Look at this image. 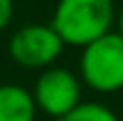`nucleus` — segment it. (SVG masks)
<instances>
[{
    "label": "nucleus",
    "instance_id": "obj_5",
    "mask_svg": "<svg viewBox=\"0 0 123 121\" xmlns=\"http://www.w3.org/2000/svg\"><path fill=\"white\" fill-rule=\"evenodd\" d=\"M34 98L30 89L16 82H0V121H37Z\"/></svg>",
    "mask_w": 123,
    "mask_h": 121
},
{
    "label": "nucleus",
    "instance_id": "obj_3",
    "mask_svg": "<svg viewBox=\"0 0 123 121\" xmlns=\"http://www.w3.org/2000/svg\"><path fill=\"white\" fill-rule=\"evenodd\" d=\"M82 91H84V85L78 73L55 64L46 71H39L30 94L41 114H46L55 121H62L78 105L84 103Z\"/></svg>",
    "mask_w": 123,
    "mask_h": 121
},
{
    "label": "nucleus",
    "instance_id": "obj_8",
    "mask_svg": "<svg viewBox=\"0 0 123 121\" xmlns=\"http://www.w3.org/2000/svg\"><path fill=\"white\" fill-rule=\"evenodd\" d=\"M116 32L123 37V7L119 9V14H116Z\"/></svg>",
    "mask_w": 123,
    "mask_h": 121
},
{
    "label": "nucleus",
    "instance_id": "obj_2",
    "mask_svg": "<svg viewBox=\"0 0 123 121\" xmlns=\"http://www.w3.org/2000/svg\"><path fill=\"white\" fill-rule=\"evenodd\" d=\"M78 76L84 89L112 96L123 91V37L116 30L80 50Z\"/></svg>",
    "mask_w": 123,
    "mask_h": 121
},
{
    "label": "nucleus",
    "instance_id": "obj_6",
    "mask_svg": "<svg viewBox=\"0 0 123 121\" xmlns=\"http://www.w3.org/2000/svg\"><path fill=\"white\" fill-rule=\"evenodd\" d=\"M62 121H121V117L105 103L84 101L82 105H78L68 117H64Z\"/></svg>",
    "mask_w": 123,
    "mask_h": 121
},
{
    "label": "nucleus",
    "instance_id": "obj_1",
    "mask_svg": "<svg viewBox=\"0 0 123 121\" xmlns=\"http://www.w3.org/2000/svg\"><path fill=\"white\" fill-rule=\"evenodd\" d=\"M116 14L114 0H57L50 25L66 46L82 50L114 30Z\"/></svg>",
    "mask_w": 123,
    "mask_h": 121
},
{
    "label": "nucleus",
    "instance_id": "obj_7",
    "mask_svg": "<svg viewBox=\"0 0 123 121\" xmlns=\"http://www.w3.org/2000/svg\"><path fill=\"white\" fill-rule=\"evenodd\" d=\"M14 18V0H0V32L9 27Z\"/></svg>",
    "mask_w": 123,
    "mask_h": 121
},
{
    "label": "nucleus",
    "instance_id": "obj_4",
    "mask_svg": "<svg viewBox=\"0 0 123 121\" xmlns=\"http://www.w3.org/2000/svg\"><path fill=\"white\" fill-rule=\"evenodd\" d=\"M66 44L55 32L50 23H27L21 25L12 37H9V57L16 66L27 69V71H46L55 66L62 57Z\"/></svg>",
    "mask_w": 123,
    "mask_h": 121
}]
</instances>
